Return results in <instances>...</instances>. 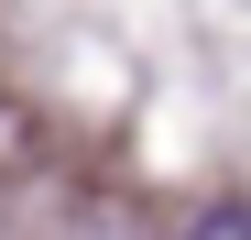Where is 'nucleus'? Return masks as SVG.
Masks as SVG:
<instances>
[{"mask_svg": "<svg viewBox=\"0 0 251 240\" xmlns=\"http://www.w3.org/2000/svg\"><path fill=\"white\" fill-rule=\"evenodd\" d=\"M186 240H251V196H219V208H197Z\"/></svg>", "mask_w": 251, "mask_h": 240, "instance_id": "1", "label": "nucleus"}]
</instances>
